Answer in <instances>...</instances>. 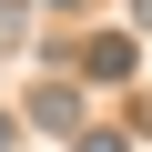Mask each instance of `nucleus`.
Returning a JSON list of instances; mask_svg holds the SVG:
<instances>
[{
	"mask_svg": "<svg viewBox=\"0 0 152 152\" xmlns=\"http://www.w3.org/2000/svg\"><path fill=\"white\" fill-rule=\"evenodd\" d=\"M132 31H102V41H81V71H91V81H132Z\"/></svg>",
	"mask_w": 152,
	"mask_h": 152,
	"instance_id": "nucleus-1",
	"label": "nucleus"
},
{
	"mask_svg": "<svg viewBox=\"0 0 152 152\" xmlns=\"http://www.w3.org/2000/svg\"><path fill=\"white\" fill-rule=\"evenodd\" d=\"M31 122L41 132H81V91H71V81H41L31 91Z\"/></svg>",
	"mask_w": 152,
	"mask_h": 152,
	"instance_id": "nucleus-2",
	"label": "nucleus"
},
{
	"mask_svg": "<svg viewBox=\"0 0 152 152\" xmlns=\"http://www.w3.org/2000/svg\"><path fill=\"white\" fill-rule=\"evenodd\" d=\"M71 152H132V142H122V132H81Z\"/></svg>",
	"mask_w": 152,
	"mask_h": 152,
	"instance_id": "nucleus-3",
	"label": "nucleus"
},
{
	"mask_svg": "<svg viewBox=\"0 0 152 152\" xmlns=\"http://www.w3.org/2000/svg\"><path fill=\"white\" fill-rule=\"evenodd\" d=\"M132 31H152V0H132Z\"/></svg>",
	"mask_w": 152,
	"mask_h": 152,
	"instance_id": "nucleus-4",
	"label": "nucleus"
},
{
	"mask_svg": "<svg viewBox=\"0 0 152 152\" xmlns=\"http://www.w3.org/2000/svg\"><path fill=\"white\" fill-rule=\"evenodd\" d=\"M10 132H20V122H10V112H0V152H10Z\"/></svg>",
	"mask_w": 152,
	"mask_h": 152,
	"instance_id": "nucleus-5",
	"label": "nucleus"
}]
</instances>
